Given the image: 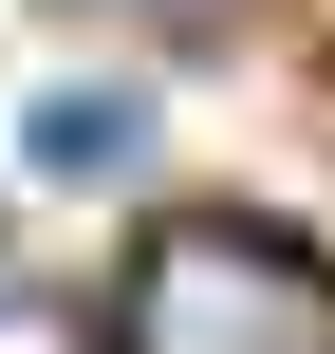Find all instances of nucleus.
Instances as JSON below:
<instances>
[{"label": "nucleus", "mask_w": 335, "mask_h": 354, "mask_svg": "<svg viewBox=\"0 0 335 354\" xmlns=\"http://www.w3.org/2000/svg\"><path fill=\"white\" fill-rule=\"evenodd\" d=\"M112 354H335V280L280 224H168L112 299Z\"/></svg>", "instance_id": "obj_1"}, {"label": "nucleus", "mask_w": 335, "mask_h": 354, "mask_svg": "<svg viewBox=\"0 0 335 354\" xmlns=\"http://www.w3.org/2000/svg\"><path fill=\"white\" fill-rule=\"evenodd\" d=\"M19 149H37L56 187H93V168H131V149H149V93H93V75H75V93H37V131H19Z\"/></svg>", "instance_id": "obj_2"}, {"label": "nucleus", "mask_w": 335, "mask_h": 354, "mask_svg": "<svg viewBox=\"0 0 335 354\" xmlns=\"http://www.w3.org/2000/svg\"><path fill=\"white\" fill-rule=\"evenodd\" d=\"M0 354H93V317H75L56 280H19V261H0Z\"/></svg>", "instance_id": "obj_3"}, {"label": "nucleus", "mask_w": 335, "mask_h": 354, "mask_svg": "<svg viewBox=\"0 0 335 354\" xmlns=\"http://www.w3.org/2000/svg\"><path fill=\"white\" fill-rule=\"evenodd\" d=\"M93 19H205V0H93Z\"/></svg>", "instance_id": "obj_4"}]
</instances>
